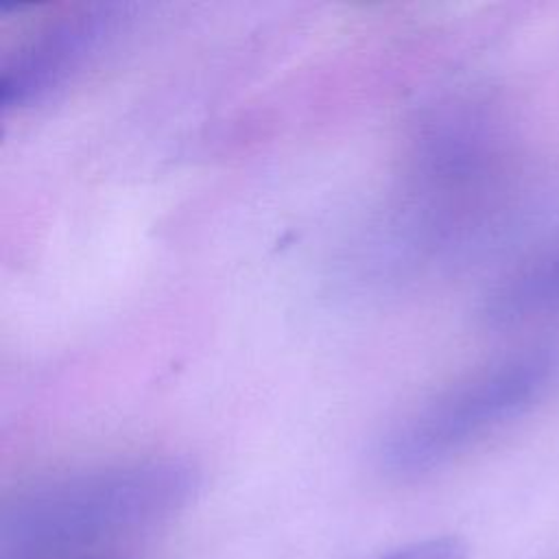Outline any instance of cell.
Wrapping results in <instances>:
<instances>
[{
  "mask_svg": "<svg viewBox=\"0 0 559 559\" xmlns=\"http://www.w3.org/2000/svg\"><path fill=\"white\" fill-rule=\"evenodd\" d=\"M201 487L183 456L148 454L57 472L0 507V559H76L183 511Z\"/></svg>",
  "mask_w": 559,
  "mask_h": 559,
  "instance_id": "6da1fadb",
  "label": "cell"
},
{
  "mask_svg": "<svg viewBox=\"0 0 559 559\" xmlns=\"http://www.w3.org/2000/svg\"><path fill=\"white\" fill-rule=\"evenodd\" d=\"M555 308H559V260L537 266L500 288L491 299L489 312L493 319L504 321Z\"/></svg>",
  "mask_w": 559,
  "mask_h": 559,
  "instance_id": "277c9868",
  "label": "cell"
},
{
  "mask_svg": "<svg viewBox=\"0 0 559 559\" xmlns=\"http://www.w3.org/2000/svg\"><path fill=\"white\" fill-rule=\"evenodd\" d=\"M467 546L454 535H435L404 544L378 559H465Z\"/></svg>",
  "mask_w": 559,
  "mask_h": 559,
  "instance_id": "5b68a950",
  "label": "cell"
},
{
  "mask_svg": "<svg viewBox=\"0 0 559 559\" xmlns=\"http://www.w3.org/2000/svg\"><path fill=\"white\" fill-rule=\"evenodd\" d=\"M557 367L548 352L524 354L408 408L380 437L378 469L404 483L441 469L526 413L546 393Z\"/></svg>",
  "mask_w": 559,
  "mask_h": 559,
  "instance_id": "7a4b0ae2",
  "label": "cell"
},
{
  "mask_svg": "<svg viewBox=\"0 0 559 559\" xmlns=\"http://www.w3.org/2000/svg\"><path fill=\"white\" fill-rule=\"evenodd\" d=\"M131 9L122 2H92L41 24L2 63V109L24 111L63 94L116 48L133 24Z\"/></svg>",
  "mask_w": 559,
  "mask_h": 559,
  "instance_id": "3957f363",
  "label": "cell"
},
{
  "mask_svg": "<svg viewBox=\"0 0 559 559\" xmlns=\"http://www.w3.org/2000/svg\"><path fill=\"white\" fill-rule=\"evenodd\" d=\"M76 559H116V557H76Z\"/></svg>",
  "mask_w": 559,
  "mask_h": 559,
  "instance_id": "8992f818",
  "label": "cell"
}]
</instances>
